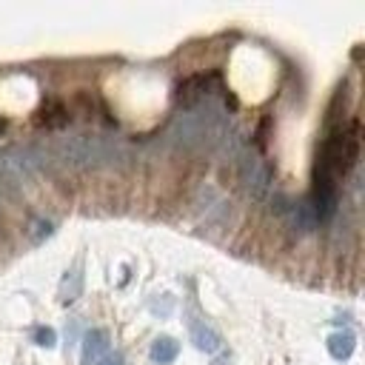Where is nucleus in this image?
I'll return each instance as SVG.
<instances>
[{
  "mask_svg": "<svg viewBox=\"0 0 365 365\" xmlns=\"http://www.w3.org/2000/svg\"><path fill=\"white\" fill-rule=\"evenodd\" d=\"M188 334H191V342L202 351V354H217L222 348V336L200 317H191L188 319Z\"/></svg>",
  "mask_w": 365,
  "mask_h": 365,
  "instance_id": "2",
  "label": "nucleus"
},
{
  "mask_svg": "<svg viewBox=\"0 0 365 365\" xmlns=\"http://www.w3.org/2000/svg\"><path fill=\"white\" fill-rule=\"evenodd\" d=\"M100 365H125V359H123V354H120V351H114V354H108Z\"/></svg>",
  "mask_w": 365,
  "mask_h": 365,
  "instance_id": "7",
  "label": "nucleus"
},
{
  "mask_svg": "<svg viewBox=\"0 0 365 365\" xmlns=\"http://www.w3.org/2000/svg\"><path fill=\"white\" fill-rule=\"evenodd\" d=\"M80 288H83V274L74 268V271H68V274L63 277V285H60V299H63V302L77 299V297H80Z\"/></svg>",
  "mask_w": 365,
  "mask_h": 365,
  "instance_id": "5",
  "label": "nucleus"
},
{
  "mask_svg": "<svg viewBox=\"0 0 365 365\" xmlns=\"http://www.w3.org/2000/svg\"><path fill=\"white\" fill-rule=\"evenodd\" d=\"M148 356L154 365H171L180 356V342L174 336H157L148 348Z\"/></svg>",
  "mask_w": 365,
  "mask_h": 365,
  "instance_id": "3",
  "label": "nucleus"
},
{
  "mask_svg": "<svg viewBox=\"0 0 365 365\" xmlns=\"http://www.w3.org/2000/svg\"><path fill=\"white\" fill-rule=\"evenodd\" d=\"M111 354V336L106 328H91L83 334V348H80V365H100Z\"/></svg>",
  "mask_w": 365,
  "mask_h": 365,
  "instance_id": "1",
  "label": "nucleus"
},
{
  "mask_svg": "<svg viewBox=\"0 0 365 365\" xmlns=\"http://www.w3.org/2000/svg\"><path fill=\"white\" fill-rule=\"evenodd\" d=\"M31 339H34V345H40V348H54V345H57V334H54V328H48V325H37V328L31 331Z\"/></svg>",
  "mask_w": 365,
  "mask_h": 365,
  "instance_id": "6",
  "label": "nucleus"
},
{
  "mask_svg": "<svg viewBox=\"0 0 365 365\" xmlns=\"http://www.w3.org/2000/svg\"><path fill=\"white\" fill-rule=\"evenodd\" d=\"M325 345H328V354H331L334 359L345 362V359L354 354V348H356V334H354V331H334Z\"/></svg>",
  "mask_w": 365,
  "mask_h": 365,
  "instance_id": "4",
  "label": "nucleus"
}]
</instances>
